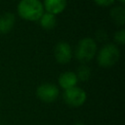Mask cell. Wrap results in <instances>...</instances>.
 <instances>
[{"mask_svg":"<svg viewBox=\"0 0 125 125\" xmlns=\"http://www.w3.org/2000/svg\"><path fill=\"white\" fill-rule=\"evenodd\" d=\"M19 16L30 21H38L44 13V7L40 0H21L17 8Z\"/></svg>","mask_w":125,"mask_h":125,"instance_id":"cell-1","label":"cell"},{"mask_svg":"<svg viewBox=\"0 0 125 125\" xmlns=\"http://www.w3.org/2000/svg\"><path fill=\"white\" fill-rule=\"evenodd\" d=\"M97 43L92 37H84L80 39L75 47L74 56L75 59L82 64L92 61L97 54Z\"/></svg>","mask_w":125,"mask_h":125,"instance_id":"cell-2","label":"cell"},{"mask_svg":"<svg viewBox=\"0 0 125 125\" xmlns=\"http://www.w3.org/2000/svg\"><path fill=\"white\" fill-rule=\"evenodd\" d=\"M98 64L102 67H110L114 65L120 58V50L113 43L104 45L96 54Z\"/></svg>","mask_w":125,"mask_h":125,"instance_id":"cell-3","label":"cell"},{"mask_svg":"<svg viewBox=\"0 0 125 125\" xmlns=\"http://www.w3.org/2000/svg\"><path fill=\"white\" fill-rule=\"evenodd\" d=\"M63 102L69 107H80L87 101V94L84 89L75 86L70 89L64 90L62 94Z\"/></svg>","mask_w":125,"mask_h":125,"instance_id":"cell-4","label":"cell"},{"mask_svg":"<svg viewBox=\"0 0 125 125\" xmlns=\"http://www.w3.org/2000/svg\"><path fill=\"white\" fill-rule=\"evenodd\" d=\"M60 96V90L53 83H42L36 88V97L43 103L51 104L57 101Z\"/></svg>","mask_w":125,"mask_h":125,"instance_id":"cell-5","label":"cell"},{"mask_svg":"<svg viewBox=\"0 0 125 125\" xmlns=\"http://www.w3.org/2000/svg\"><path fill=\"white\" fill-rule=\"evenodd\" d=\"M72 49L71 46L64 41L59 42L54 48V57L57 62L60 64H66L72 59Z\"/></svg>","mask_w":125,"mask_h":125,"instance_id":"cell-6","label":"cell"},{"mask_svg":"<svg viewBox=\"0 0 125 125\" xmlns=\"http://www.w3.org/2000/svg\"><path fill=\"white\" fill-rule=\"evenodd\" d=\"M58 82H59V85L62 89L67 90V89H70L72 87H75L77 85L78 79L76 77L75 72L64 71V72L60 74V76L58 78Z\"/></svg>","mask_w":125,"mask_h":125,"instance_id":"cell-7","label":"cell"},{"mask_svg":"<svg viewBox=\"0 0 125 125\" xmlns=\"http://www.w3.org/2000/svg\"><path fill=\"white\" fill-rule=\"evenodd\" d=\"M42 4L46 13L56 16L64 11L66 7V0H44Z\"/></svg>","mask_w":125,"mask_h":125,"instance_id":"cell-8","label":"cell"},{"mask_svg":"<svg viewBox=\"0 0 125 125\" xmlns=\"http://www.w3.org/2000/svg\"><path fill=\"white\" fill-rule=\"evenodd\" d=\"M16 23V17L13 13L7 12L0 16V34L10 32Z\"/></svg>","mask_w":125,"mask_h":125,"instance_id":"cell-9","label":"cell"},{"mask_svg":"<svg viewBox=\"0 0 125 125\" xmlns=\"http://www.w3.org/2000/svg\"><path fill=\"white\" fill-rule=\"evenodd\" d=\"M40 26L45 30H52L57 25V18L55 15L44 12L41 18L38 20Z\"/></svg>","mask_w":125,"mask_h":125,"instance_id":"cell-10","label":"cell"},{"mask_svg":"<svg viewBox=\"0 0 125 125\" xmlns=\"http://www.w3.org/2000/svg\"><path fill=\"white\" fill-rule=\"evenodd\" d=\"M109 16L111 20L118 25H124L125 23V9L122 5L120 6H115L111 8L109 12Z\"/></svg>","mask_w":125,"mask_h":125,"instance_id":"cell-11","label":"cell"},{"mask_svg":"<svg viewBox=\"0 0 125 125\" xmlns=\"http://www.w3.org/2000/svg\"><path fill=\"white\" fill-rule=\"evenodd\" d=\"M75 74L78 81H82V82L88 81L89 78L91 77V68L87 64H81L77 67Z\"/></svg>","mask_w":125,"mask_h":125,"instance_id":"cell-12","label":"cell"},{"mask_svg":"<svg viewBox=\"0 0 125 125\" xmlns=\"http://www.w3.org/2000/svg\"><path fill=\"white\" fill-rule=\"evenodd\" d=\"M113 39H114V41H115L117 44L123 45V44L125 43V29H124V28H121V29L117 30V31L114 33Z\"/></svg>","mask_w":125,"mask_h":125,"instance_id":"cell-13","label":"cell"},{"mask_svg":"<svg viewBox=\"0 0 125 125\" xmlns=\"http://www.w3.org/2000/svg\"><path fill=\"white\" fill-rule=\"evenodd\" d=\"M96 38L98 41H105L107 39V33L106 31H104V29H99L96 32Z\"/></svg>","mask_w":125,"mask_h":125,"instance_id":"cell-14","label":"cell"},{"mask_svg":"<svg viewBox=\"0 0 125 125\" xmlns=\"http://www.w3.org/2000/svg\"><path fill=\"white\" fill-rule=\"evenodd\" d=\"M115 0H94V2L101 7H108L114 3Z\"/></svg>","mask_w":125,"mask_h":125,"instance_id":"cell-15","label":"cell"},{"mask_svg":"<svg viewBox=\"0 0 125 125\" xmlns=\"http://www.w3.org/2000/svg\"><path fill=\"white\" fill-rule=\"evenodd\" d=\"M73 125H84L83 123H81V122H75Z\"/></svg>","mask_w":125,"mask_h":125,"instance_id":"cell-16","label":"cell"},{"mask_svg":"<svg viewBox=\"0 0 125 125\" xmlns=\"http://www.w3.org/2000/svg\"><path fill=\"white\" fill-rule=\"evenodd\" d=\"M118 1H119V2H120V3L122 4V5H123V4L125 3V0H118Z\"/></svg>","mask_w":125,"mask_h":125,"instance_id":"cell-17","label":"cell"}]
</instances>
